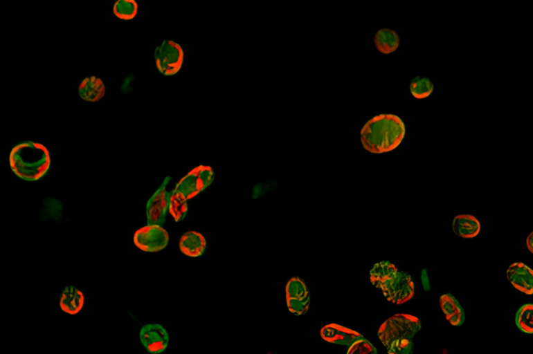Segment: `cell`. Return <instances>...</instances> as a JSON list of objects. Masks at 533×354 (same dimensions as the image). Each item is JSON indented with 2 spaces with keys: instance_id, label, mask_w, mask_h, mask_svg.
<instances>
[{
  "instance_id": "cell-1",
  "label": "cell",
  "mask_w": 533,
  "mask_h": 354,
  "mask_svg": "<svg viewBox=\"0 0 533 354\" xmlns=\"http://www.w3.org/2000/svg\"><path fill=\"white\" fill-rule=\"evenodd\" d=\"M406 135V127L401 117L395 113H380L364 124L360 139L367 151L382 154L398 147Z\"/></svg>"
},
{
  "instance_id": "cell-2",
  "label": "cell",
  "mask_w": 533,
  "mask_h": 354,
  "mask_svg": "<svg viewBox=\"0 0 533 354\" xmlns=\"http://www.w3.org/2000/svg\"><path fill=\"white\" fill-rule=\"evenodd\" d=\"M8 163L12 172L18 178L30 183L37 182L49 172L52 155L44 144L26 139L12 147Z\"/></svg>"
},
{
  "instance_id": "cell-3",
  "label": "cell",
  "mask_w": 533,
  "mask_h": 354,
  "mask_svg": "<svg viewBox=\"0 0 533 354\" xmlns=\"http://www.w3.org/2000/svg\"><path fill=\"white\" fill-rule=\"evenodd\" d=\"M370 279L371 283L381 291L386 300L394 304H403L415 296V283L410 274L399 270L388 259L372 264Z\"/></svg>"
},
{
  "instance_id": "cell-4",
  "label": "cell",
  "mask_w": 533,
  "mask_h": 354,
  "mask_svg": "<svg viewBox=\"0 0 533 354\" xmlns=\"http://www.w3.org/2000/svg\"><path fill=\"white\" fill-rule=\"evenodd\" d=\"M421 328L422 320L417 316L396 313L383 322L378 329L377 336L386 347L397 339H413Z\"/></svg>"
},
{
  "instance_id": "cell-5",
  "label": "cell",
  "mask_w": 533,
  "mask_h": 354,
  "mask_svg": "<svg viewBox=\"0 0 533 354\" xmlns=\"http://www.w3.org/2000/svg\"><path fill=\"white\" fill-rule=\"evenodd\" d=\"M215 178V171L210 165L199 164L181 177L174 188L189 201L209 187Z\"/></svg>"
},
{
  "instance_id": "cell-6",
  "label": "cell",
  "mask_w": 533,
  "mask_h": 354,
  "mask_svg": "<svg viewBox=\"0 0 533 354\" xmlns=\"http://www.w3.org/2000/svg\"><path fill=\"white\" fill-rule=\"evenodd\" d=\"M154 59L159 72L164 76L172 77L181 70L185 54L179 43L164 39L155 47Z\"/></svg>"
},
{
  "instance_id": "cell-7",
  "label": "cell",
  "mask_w": 533,
  "mask_h": 354,
  "mask_svg": "<svg viewBox=\"0 0 533 354\" xmlns=\"http://www.w3.org/2000/svg\"><path fill=\"white\" fill-rule=\"evenodd\" d=\"M170 236L161 225L148 224L138 228L133 235V244L138 250L153 253L164 250L168 245Z\"/></svg>"
},
{
  "instance_id": "cell-8",
  "label": "cell",
  "mask_w": 533,
  "mask_h": 354,
  "mask_svg": "<svg viewBox=\"0 0 533 354\" xmlns=\"http://www.w3.org/2000/svg\"><path fill=\"white\" fill-rule=\"evenodd\" d=\"M171 180V176H165L147 200L145 203L147 223L161 225L165 223L168 212L170 195L168 184Z\"/></svg>"
},
{
  "instance_id": "cell-9",
  "label": "cell",
  "mask_w": 533,
  "mask_h": 354,
  "mask_svg": "<svg viewBox=\"0 0 533 354\" xmlns=\"http://www.w3.org/2000/svg\"><path fill=\"white\" fill-rule=\"evenodd\" d=\"M285 301L288 310L296 316L304 315L308 312L311 297L303 279L293 276L288 280L285 286Z\"/></svg>"
},
{
  "instance_id": "cell-10",
  "label": "cell",
  "mask_w": 533,
  "mask_h": 354,
  "mask_svg": "<svg viewBox=\"0 0 533 354\" xmlns=\"http://www.w3.org/2000/svg\"><path fill=\"white\" fill-rule=\"evenodd\" d=\"M138 335L141 344L150 353H162L168 347L170 343L168 331L159 322H148L141 325Z\"/></svg>"
},
{
  "instance_id": "cell-11",
  "label": "cell",
  "mask_w": 533,
  "mask_h": 354,
  "mask_svg": "<svg viewBox=\"0 0 533 354\" xmlns=\"http://www.w3.org/2000/svg\"><path fill=\"white\" fill-rule=\"evenodd\" d=\"M506 277L514 289L526 295H533V270L527 263H510L506 270Z\"/></svg>"
},
{
  "instance_id": "cell-12",
  "label": "cell",
  "mask_w": 533,
  "mask_h": 354,
  "mask_svg": "<svg viewBox=\"0 0 533 354\" xmlns=\"http://www.w3.org/2000/svg\"><path fill=\"white\" fill-rule=\"evenodd\" d=\"M320 335L327 343L349 346L354 341L363 335L359 331L338 323L332 322L323 326Z\"/></svg>"
},
{
  "instance_id": "cell-13",
  "label": "cell",
  "mask_w": 533,
  "mask_h": 354,
  "mask_svg": "<svg viewBox=\"0 0 533 354\" xmlns=\"http://www.w3.org/2000/svg\"><path fill=\"white\" fill-rule=\"evenodd\" d=\"M85 303V295L77 286L70 283L63 288L59 299V308L62 313L76 315L84 309Z\"/></svg>"
},
{
  "instance_id": "cell-14",
  "label": "cell",
  "mask_w": 533,
  "mask_h": 354,
  "mask_svg": "<svg viewBox=\"0 0 533 354\" xmlns=\"http://www.w3.org/2000/svg\"><path fill=\"white\" fill-rule=\"evenodd\" d=\"M78 93L82 100L96 102L105 96L107 88L102 78L95 75H89L80 82Z\"/></svg>"
},
{
  "instance_id": "cell-15",
  "label": "cell",
  "mask_w": 533,
  "mask_h": 354,
  "mask_svg": "<svg viewBox=\"0 0 533 354\" xmlns=\"http://www.w3.org/2000/svg\"><path fill=\"white\" fill-rule=\"evenodd\" d=\"M452 229L456 235L463 239H473L482 231L478 218L471 214H458L452 218Z\"/></svg>"
},
{
  "instance_id": "cell-16",
  "label": "cell",
  "mask_w": 533,
  "mask_h": 354,
  "mask_svg": "<svg viewBox=\"0 0 533 354\" xmlns=\"http://www.w3.org/2000/svg\"><path fill=\"white\" fill-rule=\"evenodd\" d=\"M181 252L190 258H197L204 254L207 248L205 236L200 232L191 230L183 233L179 242Z\"/></svg>"
},
{
  "instance_id": "cell-17",
  "label": "cell",
  "mask_w": 533,
  "mask_h": 354,
  "mask_svg": "<svg viewBox=\"0 0 533 354\" xmlns=\"http://www.w3.org/2000/svg\"><path fill=\"white\" fill-rule=\"evenodd\" d=\"M439 303L447 322L453 326H462L466 315L464 308L458 299L451 292H444L440 295Z\"/></svg>"
},
{
  "instance_id": "cell-18",
  "label": "cell",
  "mask_w": 533,
  "mask_h": 354,
  "mask_svg": "<svg viewBox=\"0 0 533 354\" xmlns=\"http://www.w3.org/2000/svg\"><path fill=\"white\" fill-rule=\"evenodd\" d=\"M377 50L383 55L395 52L400 45V37L394 29L383 28L378 30L374 37Z\"/></svg>"
},
{
  "instance_id": "cell-19",
  "label": "cell",
  "mask_w": 533,
  "mask_h": 354,
  "mask_svg": "<svg viewBox=\"0 0 533 354\" xmlns=\"http://www.w3.org/2000/svg\"><path fill=\"white\" fill-rule=\"evenodd\" d=\"M188 201V200L176 189L170 190L168 213L175 222H181L186 216L189 209Z\"/></svg>"
},
{
  "instance_id": "cell-20",
  "label": "cell",
  "mask_w": 533,
  "mask_h": 354,
  "mask_svg": "<svg viewBox=\"0 0 533 354\" xmlns=\"http://www.w3.org/2000/svg\"><path fill=\"white\" fill-rule=\"evenodd\" d=\"M514 322L517 328L527 335L533 334V304L525 302L517 309Z\"/></svg>"
},
{
  "instance_id": "cell-21",
  "label": "cell",
  "mask_w": 533,
  "mask_h": 354,
  "mask_svg": "<svg viewBox=\"0 0 533 354\" xmlns=\"http://www.w3.org/2000/svg\"><path fill=\"white\" fill-rule=\"evenodd\" d=\"M139 7L136 0H116L113 5L114 16L123 21H129L135 18Z\"/></svg>"
},
{
  "instance_id": "cell-22",
  "label": "cell",
  "mask_w": 533,
  "mask_h": 354,
  "mask_svg": "<svg viewBox=\"0 0 533 354\" xmlns=\"http://www.w3.org/2000/svg\"><path fill=\"white\" fill-rule=\"evenodd\" d=\"M410 92L416 100L428 97L434 91V85L427 77L415 76L410 84Z\"/></svg>"
},
{
  "instance_id": "cell-23",
  "label": "cell",
  "mask_w": 533,
  "mask_h": 354,
  "mask_svg": "<svg viewBox=\"0 0 533 354\" xmlns=\"http://www.w3.org/2000/svg\"><path fill=\"white\" fill-rule=\"evenodd\" d=\"M347 354H376V346L365 337L363 336L354 341L346 351Z\"/></svg>"
},
{
  "instance_id": "cell-24",
  "label": "cell",
  "mask_w": 533,
  "mask_h": 354,
  "mask_svg": "<svg viewBox=\"0 0 533 354\" xmlns=\"http://www.w3.org/2000/svg\"><path fill=\"white\" fill-rule=\"evenodd\" d=\"M413 339L401 338L392 341L386 348L390 354H409L413 352Z\"/></svg>"
},
{
  "instance_id": "cell-25",
  "label": "cell",
  "mask_w": 533,
  "mask_h": 354,
  "mask_svg": "<svg viewBox=\"0 0 533 354\" xmlns=\"http://www.w3.org/2000/svg\"><path fill=\"white\" fill-rule=\"evenodd\" d=\"M44 208L46 214L54 219L60 217L62 212V205L57 199L53 198H46L44 201Z\"/></svg>"
},
{
  "instance_id": "cell-26",
  "label": "cell",
  "mask_w": 533,
  "mask_h": 354,
  "mask_svg": "<svg viewBox=\"0 0 533 354\" xmlns=\"http://www.w3.org/2000/svg\"><path fill=\"white\" fill-rule=\"evenodd\" d=\"M134 77L132 75L126 76L120 85V91L125 95L131 94L134 90Z\"/></svg>"
},
{
  "instance_id": "cell-27",
  "label": "cell",
  "mask_w": 533,
  "mask_h": 354,
  "mask_svg": "<svg viewBox=\"0 0 533 354\" xmlns=\"http://www.w3.org/2000/svg\"><path fill=\"white\" fill-rule=\"evenodd\" d=\"M419 279L424 291H429L431 290L430 280L427 269L425 267L420 269Z\"/></svg>"
},
{
  "instance_id": "cell-28",
  "label": "cell",
  "mask_w": 533,
  "mask_h": 354,
  "mask_svg": "<svg viewBox=\"0 0 533 354\" xmlns=\"http://www.w3.org/2000/svg\"><path fill=\"white\" fill-rule=\"evenodd\" d=\"M526 248L530 253L533 254V230H531L527 236Z\"/></svg>"
}]
</instances>
